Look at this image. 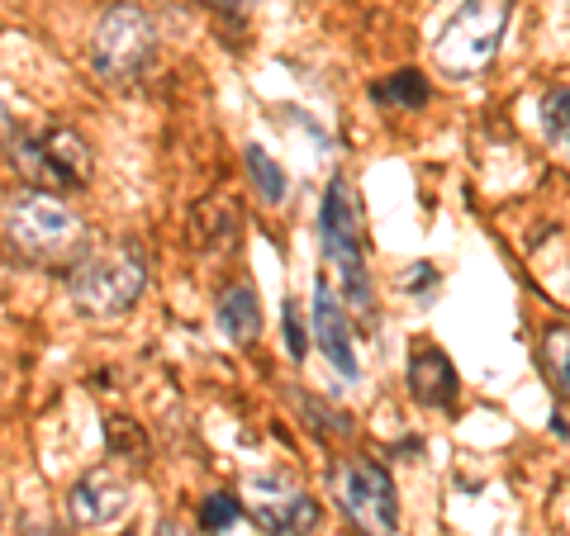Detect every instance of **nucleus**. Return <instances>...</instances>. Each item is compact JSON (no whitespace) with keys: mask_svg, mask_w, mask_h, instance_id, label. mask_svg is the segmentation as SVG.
Wrapping results in <instances>:
<instances>
[{"mask_svg":"<svg viewBox=\"0 0 570 536\" xmlns=\"http://www.w3.org/2000/svg\"><path fill=\"white\" fill-rule=\"evenodd\" d=\"M148 290V252L138 242L119 238L86 252L67 266V295L81 314L91 318H119Z\"/></svg>","mask_w":570,"mask_h":536,"instance_id":"obj_1","label":"nucleus"},{"mask_svg":"<svg viewBox=\"0 0 570 536\" xmlns=\"http://www.w3.org/2000/svg\"><path fill=\"white\" fill-rule=\"evenodd\" d=\"M0 228H6L14 252L43 266H71L86 252V228L77 219V209L39 186L10 195L6 209H0Z\"/></svg>","mask_w":570,"mask_h":536,"instance_id":"obj_2","label":"nucleus"},{"mask_svg":"<svg viewBox=\"0 0 570 536\" xmlns=\"http://www.w3.org/2000/svg\"><path fill=\"white\" fill-rule=\"evenodd\" d=\"M318 242H324V257L337 271V285H343V304L371 318L376 314V290H371L366 247H362V209H356L343 176H333L324 205H318Z\"/></svg>","mask_w":570,"mask_h":536,"instance_id":"obj_3","label":"nucleus"},{"mask_svg":"<svg viewBox=\"0 0 570 536\" xmlns=\"http://www.w3.org/2000/svg\"><path fill=\"white\" fill-rule=\"evenodd\" d=\"M509 20H513V0H461L456 14L433 39V67L452 81L480 77L499 58Z\"/></svg>","mask_w":570,"mask_h":536,"instance_id":"obj_4","label":"nucleus"},{"mask_svg":"<svg viewBox=\"0 0 570 536\" xmlns=\"http://www.w3.org/2000/svg\"><path fill=\"white\" fill-rule=\"evenodd\" d=\"M157 58V33L153 20L142 14L134 0H115L100 14L96 39H91V67L105 86H134L148 77V67Z\"/></svg>","mask_w":570,"mask_h":536,"instance_id":"obj_5","label":"nucleus"},{"mask_svg":"<svg viewBox=\"0 0 570 536\" xmlns=\"http://www.w3.org/2000/svg\"><path fill=\"white\" fill-rule=\"evenodd\" d=\"M333 498L347 513V523L362 536H395L400 527V498H395V479L381 460L352 456L337 460L333 470Z\"/></svg>","mask_w":570,"mask_h":536,"instance_id":"obj_6","label":"nucleus"},{"mask_svg":"<svg viewBox=\"0 0 570 536\" xmlns=\"http://www.w3.org/2000/svg\"><path fill=\"white\" fill-rule=\"evenodd\" d=\"M14 167L39 190H86L91 181V148L77 129H43L14 142Z\"/></svg>","mask_w":570,"mask_h":536,"instance_id":"obj_7","label":"nucleus"},{"mask_svg":"<svg viewBox=\"0 0 570 536\" xmlns=\"http://www.w3.org/2000/svg\"><path fill=\"white\" fill-rule=\"evenodd\" d=\"M243 513L266 532V536H309L318 527V504L314 494H305L299 479H291L285 470H266L253 475L243 489Z\"/></svg>","mask_w":570,"mask_h":536,"instance_id":"obj_8","label":"nucleus"},{"mask_svg":"<svg viewBox=\"0 0 570 536\" xmlns=\"http://www.w3.org/2000/svg\"><path fill=\"white\" fill-rule=\"evenodd\" d=\"M67 513L77 527H110L115 517L129 513V479L115 475V470H91L81 475L67 494Z\"/></svg>","mask_w":570,"mask_h":536,"instance_id":"obj_9","label":"nucleus"},{"mask_svg":"<svg viewBox=\"0 0 570 536\" xmlns=\"http://www.w3.org/2000/svg\"><path fill=\"white\" fill-rule=\"evenodd\" d=\"M314 343L324 347V356L337 366V375H343V380H356V375H362L352 328H347V314H343V299L333 295V285H328L324 276L314 280Z\"/></svg>","mask_w":570,"mask_h":536,"instance_id":"obj_10","label":"nucleus"},{"mask_svg":"<svg viewBox=\"0 0 570 536\" xmlns=\"http://www.w3.org/2000/svg\"><path fill=\"white\" fill-rule=\"evenodd\" d=\"M456 366L448 361V351L433 343H419L409 351V395L423 408H452L456 404Z\"/></svg>","mask_w":570,"mask_h":536,"instance_id":"obj_11","label":"nucleus"},{"mask_svg":"<svg viewBox=\"0 0 570 536\" xmlns=\"http://www.w3.org/2000/svg\"><path fill=\"white\" fill-rule=\"evenodd\" d=\"M214 318H219V328L228 332V343H257V332H262V304H257V290L247 280L238 285H228V290L219 295V309H214Z\"/></svg>","mask_w":570,"mask_h":536,"instance_id":"obj_12","label":"nucleus"},{"mask_svg":"<svg viewBox=\"0 0 570 536\" xmlns=\"http://www.w3.org/2000/svg\"><path fill=\"white\" fill-rule=\"evenodd\" d=\"M190 242L200 252H219V247L238 242V209L228 200H205L200 209L190 214Z\"/></svg>","mask_w":570,"mask_h":536,"instance_id":"obj_13","label":"nucleus"},{"mask_svg":"<svg viewBox=\"0 0 570 536\" xmlns=\"http://www.w3.org/2000/svg\"><path fill=\"white\" fill-rule=\"evenodd\" d=\"M243 167H247V181H253L262 205H285V195H291V176H285V167L262 148V142H247L243 148Z\"/></svg>","mask_w":570,"mask_h":536,"instance_id":"obj_14","label":"nucleus"},{"mask_svg":"<svg viewBox=\"0 0 570 536\" xmlns=\"http://www.w3.org/2000/svg\"><path fill=\"white\" fill-rule=\"evenodd\" d=\"M371 96H376L381 105H395V110H423V105H428V77H423V71H414V67L390 71V77Z\"/></svg>","mask_w":570,"mask_h":536,"instance_id":"obj_15","label":"nucleus"},{"mask_svg":"<svg viewBox=\"0 0 570 536\" xmlns=\"http://www.w3.org/2000/svg\"><path fill=\"white\" fill-rule=\"evenodd\" d=\"M542 370H547L551 389H557L561 399H570V324L547 328V337H542Z\"/></svg>","mask_w":570,"mask_h":536,"instance_id":"obj_16","label":"nucleus"},{"mask_svg":"<svg viewBox=\"0 0 570 536\" xmlns=\"http://www.w3.org/2000/svg\"><path fill=\"white\" fill-rule=\"evenodd\" d=\"M542 133L570 162V86H557V91L542 96Z\"/></svg>","mask_w":570,"mask_h":536,"instance_id":"obj_17","label":"nucleus"},{"mask_svg":"<svg viewBox=\"0 0 570 536\" xmlns=\"http://www.w3.org/2000/svg\"><path fill=\"white\" fill-rule=\"evenodd\" d=\"M105 441H110V451L119 460H142L148 456V437H142V427L134 418H110L105 423Z\"/></svg>","mask_w":570,"mask_h":536,"instance_id":"obj_18","label":"nucleus"},{"mask_svg":"<svg viewBox=\"0 0 570 536\" xmlns=\"http://www.w3.org/2000/svg\"><path fill=\"white\" fill-rule=\"evenodd\" d=\"M243 517V504L234 494H209L205 504H200V527L209 532V536H224L228 527H234Z\"/></svg>","mask_w":570,"mask_h":536,"instance_id":"obj_19","label":"nucleus"},{"mask_svg":"<svg viewBox=\"0 0 570 536\" xmlns=\"http://www.w3.org/2000/svg\"><path fill=\"white\" fill-rule=\"evenodd\" d=\"M281 332H285V347H291V361H305L309 337H305V324H299V304L295 299H285V309H281Z\"/></svg>","mask_w":570,"mask_h":536,"instance_id":"obj_20","label":"nucleus"},{"mask_svg":"<svg viewBox=\"0 0 570 536\" xmlns=\"http://www.w3.org/2000/svg\"><path fill=\"white\" fill-rule=\"evenodd\" d=\"M404 290H414L419 299H428V295L438 290V266H433V261H414V271H409Z\"/></svg>","mask_w":570,"mask_h":536,"instance_id":"obj_21","label":"nucleus"},{"mask_svg":"<svg viewBox=\"0 0 570 536\" xmlns=\"http://www.w3.org/2000/svg\"><path fill=\"white\" fill-rule=\"evenodd\" d=\"M205 6H209V10H219V14H228V20H243L253 0H205Z\"/></svg>","mask_w":570,"mask_h":536,"instance_id":"obj_22","label":"nucleus"},{"mask_svg":"<svg viewBox=\"0 0 570 536\" xmlns=\"http://www.w3.org/2000/svg\"><path fill=\"white\" fill-rule=\"evenodd\" d=\"M14 133V123H10V110H6V100H0V142H6Z\"/></svg>","mask_w":570,"mask_h":536,"instance_id":"obj_23","label":"nucleus"},{"mask_svg":"<svg viewBox=\"0 0 570 536\" xmlns=\"http://www.w3.org/2000/svg\"><path fill=\"white\" fill-rule=\"evenodd\" d=\"M157 536H190L181 523H163V527H157Z\"/></svg>","mask_w":570,"mask_h":536,"instance_id":"obj_24","label":"nucleus"},{"mask_svg":"<svg viewBox=\"0 0 570 536\" xmlns=\"http://www.w3.org/2000/svg\"><path fill=\"white\" fill-rule=\"evenodd\" d=\"M0 523H6V504H0Z\"/></svg>","mask_w":570,"mask_h":536,"instance_id":"obj_25","label":"nucleus"}]
</instances>
